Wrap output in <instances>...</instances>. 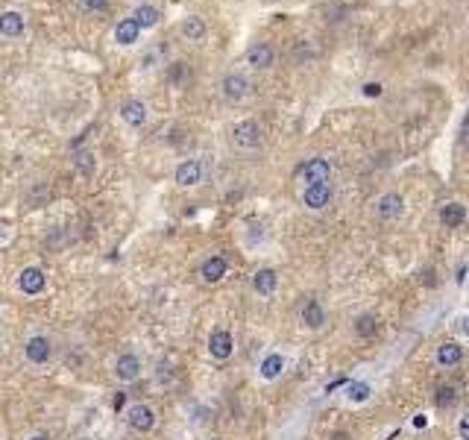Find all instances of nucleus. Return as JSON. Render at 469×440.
Segmentation results:
<instances>
[{"label": "nucleus", "mask_w": 469, "mask_h": 440, "mask_svg": "<svg viewBox=\"0 0 469 440\" xmlns=\"http://www.w3.org/2000/svg\"><path fill=\"white\" fill-rule=\"evenodd\" d=\"M455 399H458L455 385H437V390H434V405L437 408H449V405H455Z\"/></svg>", "instance_id": "obj_26"}, {"label": "nucleus", "mask_w": 469, "mask_h": 440, "mask_svg": "<svg viewBox=\"0 0 469 440\" xmlns=\"http://www.w3.org/2000/svg\"><path fill=\"white\" fill-rule=\"evenodd\" d=\"M299 320H303L305 329H323L326 323V308L320 300H305L303 308H299Z\"/></svg>", "instance_id": "obj_10"}, {"label": "nucleus", "mask_w": 469, "mask_h": 440, "mask_svg": "<svg viewBox=\"0 0 469 440\" xmlns=\"http://www.w3.org/2000/svg\"><path fill=\"white\" fill-rule=\"evenodd\" d=\"M458 434H461V440H469V411L458 420Z\"/></svg>", "instance_id": "obj_31"}, {"label": "nucleus", "mask_w": 469, "mask_h": 440, "mask_svg": "<svg viewBox=\"0 0 469 440\" xmlns=\"http://www.w3.org/2000/svg\"><path fill=\"white\" fill-rule=\"evenodd\" d=\"M126 422L136 432H150V429L156 426V414H153L150 405H132L129 414H126Z\"/></svg>", "instance_id": "obj_14"}, {"label": "nucleus", "mask_w": 469, "mask_h": 440, "mask_svg": "<svg viewBox=\"0 0 469 440\" xmlns=\"http://www.w3.org/2000/svg\"><path fill=\"white\" fill-rule=\"evenodd\" d=\"M203 176H206L203 161H199V159H185V161H182V165L176 168V185L194 188V185L203 182Z\"/></svg>", "instance_id": "obj_6"}, {"label": "nucleus", "mask_w": 469, "mask_h": 440, "mask_svg": "<svg viewBox=\"0 0 469 440\" xmlns=\"http://www.w3.org/2000/svg\"><path fill=\"white\" fill-rule=\"evenodd\" d=\"M264 141V129L258 126V121H238L232 126V144L238 150H256Z\"/></svg>", "instance_id": "obj_2"}, {"label": "nucleus", "mask_w": 469, "mask_h": 440, "mask_svg": "<svg viewBox=\"0 0 469 440\" xmlns=\"http://www.w3.org/2000/svg\"><path fill=\"white\" fill-rule=\"evenodd\" d=\"M171 379H173V364L171 361H159V382L167 385Z\"/></svg>", "instance_id": "obj_30"}, {"label": "nucleus", "mask_w": 469, "mask_h": 440, "mask_svg": "<svg viewBox=\"0 0 469 440\" xmlns=\"http://www.w3.org/2000/svg\"><path fill=\"white\" fill-rule=\"evenodd\" d=\"M402 211H405V200H402V194H396V191L381 194L378 203H376V215L381 220H399Z\"/></svg>", "instance_id": "obj_7"}, {"label": "nucleus", "mask_w": 469, "mask_h": 440, "mask_svg": "<svg viewBox=\"0 0 469 440\" xmlns=\"http://www.w3.org/2000/svg\"><path fill=\"white\" fill-rule=\"evenodd\" d=\"M179 32H182V39H185V41H194V44H199V41H206V36H209V27H206V21L199 18V15H188V18L182 21Z\"/></svg>", "instance_id": "obj_17"}, {"label": "nucleus", "mask_w": 469, "mask_h": 440, "mask_svg": "<svg viewBox=\"0 0 469 440\" xmlns=\"http://www.w3.org/2000/svg\"><path fill=\"white\" fill-rule=\"evenodd\" d=\"M331 197H334L331 182L303 188V206H305L308 211H323V208H329V206H331Z\"/></svg>", "instance_id": "obj_4"}, {"label": "nucleus", "mask_w": 469, "mask_h": 440, "mask_svg": "<svg viewBox=\"0 0 469 440\" xmlns=\"http://www.w3.org/2000/svg\"><path fill=\"white\" fill-rule=\"evenodd\" d=\"M229 273V262L223 255H209L206 262H203V267H199V276L209 282V285H214V282H220L223 276Z\"/></svg>", "instance_id": "obj_16"}, {"label": "nucleus", "mask_w": 469, "mask_h": 440, "mask_svg": "<svg viewBox=\"0 0 469 440\" xmlns=\"http://www.w3.org/2000/svg\"><path fill=\"white\" fill-rule=\"evenodd\" d=\"M414 426H416V429H423V426H425V414L416 417V420H414Z\"/></svg>", "instance_id": "obj_34"}, {"label": "nucleus", "mask_w": 469, "mask_h": 440, "mask_svg": "<svg viewBox=\"0 0 469 440\" xmlns=\"http://www.w3.org/2000/svg\"><path fill=\"white\" fill-rule=\"evenodd\" d=\"M276 288H279V273H276L273 267L256 270V276H253V291L258 293V297H273Z\"/></svg>", "instance_id": "obj_13"}, {"label": "nucleus", "mask_w": 469, "mask_h": 440, "mask_svg": "<svg viewBox=\"0 0 469 440\" xmlns=\"http://www.w3.org/2000/svg\"><path fill=\"white\" fill-rule=\"evenodd\" d=\"M147 115H150V112H147V103L138 100V97H129V100L121 103V118H124V124L132 126V129L144 126V124H147Z\"/></svg>", "instance_id": "obj_8"}, {"label": "nucleus", "mask_w": 469, "mask_h": 440, "mask_svg": "<svg viewBox=\"0 0 469 440\" xmlns=\"http://www.w3.org/2000/svg\"><path fill=\"white\" fill-rule=\"evenodd\" d=\"M261 379H267V382H273V379H279L282 376V370H284V358L279 355V352H270V355H264V361H261Z\"/></svg>", "instance_id": "obj_23"}, {"label": "nucleus", "mask_w": 469, "mask_h": 440, "mask_svg": "<svg viewBox=\"0 0 469 440\" xmlns=\"http://www.w3.org/2000/svg\"><path fill=\"white\" fill-rule=\"evenodd\" d=\"M114 376L121 379V382H136V379L141 376V361H138L136 355H129V352L121 355V358L114 361Z\"/></svg>", "instance_id": "obj_18"}, {"label": "nucleus", "mask_w": 469, "mask_h": 440, "mask_svg": "<svg viewBox=\"0 0 469 440\" xmlns=\"http://www.w3.org/2000/svg\"><path fill=\"white\" fill-rule=\"evenodd\" d=\"M0 238H4V229H0Z\"/></svg>", "instance_id": "obj_36"}, {"label": "nucleus", "mask_w": 469, "mask_h": 440, "mask_svg": "<svg viewBox=\"0 0 469 440\" xmlns=\"http://www.w3.org/2000/svg\"><path fill=\"white\" fill-rule=\"evenodd\" d=\"M296 179L303 182L305 188L308 185H323V182H331V161L323 159V156H314V159H305L303 165L296 168Z\"/></svg>", "instance_id": "obj_1"}, {"label": "nucleus", "mask_w": 469, "mask_h": 440, "mask_svg": "<svg viewBox=\"0 0 469 440\" xmlns=\"http://www.w3.org/2000/svg\"><path fill=\"white\" fill-rule=\"evenodd\" d=\"M132 21L141 27V32H144V29H153V27H159V21H161V12H159V6H153V4H138L136 12H132Z\"/></svg>", "instance_id": "obj_20"}, {"label": "nucleus", "mask_w": 469, "mask_h": 440, "mask_svg": "<svg viewBox=\"0 0 469 440\" xmlns=\"http://www.w3.org/2000/svg\"><path fill=\"white\" fill-rule=\"evenodd\" d=\"M138 39H141V27L132 21V18H124V21L114 24V41L121 44V47H132Z\"/></svg>", "instance_id": "obj_19"}, {"label": "nucleus", "mask_w": 469, "mask_h": 440, "mask_svg": "<svg viewBox=\"0 0 469 440\" xmlns=\"http://www.w3.org/2000/svg\"><path fill=\"white\" fill-rule=\"evenodd\" d=\"M24 29H27V21H24V15L18 9L0 12V36L4 39H21Z\"/></svg>", "instance_id": "obj_9"}, {"label": "nucleus", "mask_w": 469, "mask_h": 440, "mask_svg": "<svg viewBox=\"0 0 469 440\" xmlns=\"http://www.w3.org/2000/svg\"><path fill=\"white\" fill-rule=\"evenodd\" d=\"M29 440H47V437H44V434H36V437H29Z\"/></svg>", "instance_id": "obj_35"}, {"label": "nucleus", "mask_w": 469, "mask_h": 440, "mask_svg": "<svg viewBox=\"0 0 469 440\" xmlns=\"http://www.w3.org/2000/svg\"><path fill=\"white\" fill-rule=\"evenodd\" d=\"M370 396H373V387L366 385V382H349V385H346V399H349L352 405H364Z\"/></svg>", "instance_id": "obj_24"}, {"label": "nucleus", "mask_w": 469, "mask_h": 440, "mask_svg": "<svg viewBox=\"0 0 469 440\" xmlns=\"http://www.w3.org/2000/svg\"><path fill=\"white\" fill-rule=\"evenodd\" d=\"M378 332V317L376 314H358L355 317V335L358 338H376Z\"/></svg>", "instance_id": "obj_25"}, {"label": "nucleus", "mask_w": 469, "mask_h": 440, "mask_svg": "<svg viewBox=\"0 0 469 440\" xmlns=\"http://www.w3.org/2000/svg\"><path fill=\"white\" fill-rule=\"evenodd\" d=\"M458 332H461L463 338H469V314H463V317L458 320Z\"/></svg>", "instance_id": "obj_33"}, {"label": "nucleus", "mask_w": 469, "mask_h": 440, "mask_svg": "<svg viewBox=\"0 0 469 440\" xmlns=\"http://www.w3.org/2000/svg\"><path fill=\"white\" fill-rule=\"evenodd\" d=\"M381 94V83H366L364 86V97H378Z\"/></svg>", "instance_id": "obj_32"}, {"label": "nucleus", "mask_w": 469, "mask_h": 440, "mask_svg": "<svg viewBox=\"0 0 469 440\" xmlns=\"http://www.w3.org/2000/svg\"><path fill=\"white\" fill-rule=\"evenodd\" d=\"M74 165H77L82 173H91V171H94V156H91L88 150H79L77 159H74Z\"/></svg>", "instance_id": "obj_27"}, {"label": "nucleus", "mask_w": 469, "mask_h": 440, "mask_svg": "<svg viewBox=\"0 0 469 440\" xmlns=\"http://www.w3.org/2000/svg\"><path fill=\"white\" fill-rule=\"evenodd\" d=\"M185 76H188V65L185 62H173L171 71H167V79H171V83H182Z\"/></svg>", "instance_id": "obj_28"}, {"label": "nucleus", "mask_w": 469, "mask_h": 440, "mask_svg": "<svg viewBox=\"0 0 469 440\" xmlns=\"http://www.w3.org/2000/svg\"><path fill=\"white\" fill-rule=\"evenodd\" d=\"M24 355L29 358L32 364H44L47 358H50V340L41 338V335L29 338V340H27V347H24Z\"/></svg>", "instance_id": "obj_21"}, {"label": "nucleus", "mask_w": 469, "mask_h": 440, "mask_svg": "<svg viewBox=\"0 0 469 440\" xmlns=\"http://www.w3.org/2000/svg\"><path fill=\"white\" fill-rule=\"evenodd\" d=\"M106 6H109V0H82V9L91 12V15L106 12Z\"/></svg>", "instance_id": "obj_29"}, {"label": "nucleus", "mask_w": 469, "mask_h": 440, "mask_svg": "<svg viewBox=\"0 0 469 440\" xmlns=\"http://www.w3.org/2000/svg\"><path fill=\"white\" fill-rule=\"evenodd\" d=\"M232 349H234V340H232V335L226 329H214L209 335V352H211V358H217V361H226V358L232 355Z\"/></svg>", "instance_id": "obj_11"}, {"label": "nucleus", "mask_w": 469, "mask_h": 440, "mask_svg": "<svg viewBox=\"0 0 469 440\" xmlns=\"http://www.w3.org/2000/svg\"><path fill=\"white\" fill-rule=\"evenodd\" d=\"M220 94L226 97L229 103H241L244 97L249 94V79H246L244 74H238V71L226 74V76L220 79Z\"/></svg>", "instance_id": "obj_5"}, {"label": "nucleus", "mask_w": 469, "mask_h": 440, "mask_svg": "<svg viewBox=\"0 0 469 440\" xmlns=\"http://www.w3.org/2000/svg\"><path fill=\"white\" fill-rule=\"evenodd\" d=\"M463 361V347L455 344V340H446V344L437 347V364L440 367H458Z\"/></svg>", "instance_id": "obj_22"}, {"label": "nucleus", "mask_w": 469, "mask_h": 440, "mask_svg": "<svg viewBox=\"0 0 469 440\" xmlns=\"http://www.w3.org/2000/svg\"><path fill=\"white\" fill-rule=\"evenodd\" d=\"M466 206L461 200H451L446 206H440V223L446 226V229H461V226L466 223Z\"/></svg>", "instance_id": "obj_12"}, {"label": "nucleus", "mask_w": 469, "mask_h": 440, "mask_svg": "<svg viewBox=\"0 0 469 440\" xmlns=\"http://www.w3.org/2000/svg\"><path fill=\"white\" fill-rule=\"evenodd\" d=\"M246 65H253L256 71H267L276 65V47L270 41H253L246 47Z\"/></svg>", "instance_id": "obj_3"}, {"label": "nucleus", "mask_w": 469, "mask_h": 440, "mask_svg": "<svg viewBox=\"0 0 469 440\" xmlns=\"http://www.w3.org/2000/svg\"><path fill=\"white\" fill-rule=\"evenodd\" d=\"M44 285H47V276H44L41 267H24L21 276H18V288L24 293H41Z\"/></svg>", "instance_id": "obj_15"}]
</instances>
